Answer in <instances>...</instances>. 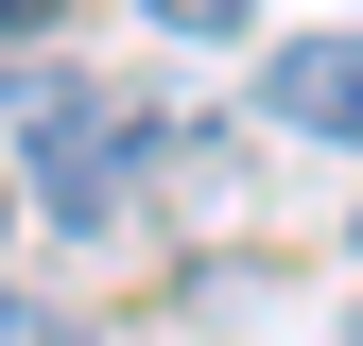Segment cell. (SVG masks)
Returning <instances> with one entry per match:
<instances>
[{
  "label": "cell",
  "mask_w": 363,
  "mask_h": 346,
  "mask_svg": "<svg viewBox=\"0 0 363 346\" xmlns=\"http://www.w3.org/2000/svg\"><path fill=\"white\" fill-rule=\"evenodd\" d=\"M18 139H35V208H52L69 242H121V208H139V121L86 69H18Z\"/></svg>",
  "instance_id": "obj_1"
},
{
  "label": "cell",
  "mask_w": 363,
  "mask_h": 346,
  "mask_svg": "<svg viewBox=\"0 0 363 346\" xmlns=\"http://www.w3.org/2000/svg\"><path fill=\"white\" fill-rule=\"evenodd\" d=\"M0 346H86L69 312H35V294H0Z\"/></svg>",
  "instance_id": "obj_3"
},
{
  "label": "cell",
  "mask_w": 363,
  "mask_h": 346,
  "mask_svg": "<svg viewBox=\"0 0 363 346\" xmlns=\"http://www.w3.org/2000/svg\"><path fill=\"white\" fill-rule=\"evenodd\" d=\"M52 18H69V0H0V35H52Z\"/></svg>",
  "instance_id": "obj_5"
},
{
  "label": "cell",
  "mask_w": 363,
  "mask_h": 346,
  "mask_svg": "<svg viewBox=\"0 0 363 346\" xmlns=\"http://www.w3.org/2000/svg\"><path fill=\"white\" fill-rule=\"evenodd\" d=\"M259 104H277L294 139H346L363 156V35H294V52L259 69Z\"/></svg>",
  "instance_id": "obj_2"
},
{
  "label": "cell",
  "mask_w": 363,
  "mask_h": 346,
  "mask_svg": "<svg viewBox=\"0 0 363 346\" xmlns=\"http://www.w3.org/2000/svg\"><path fill=\"white\" fill-rule=\"evenodd\" d=\"M156 18H173V35H225V18H242V0H156Z\"/></svg>",
  "instance_id": "obj_4"
},
{
  "label": "cell",
  "mask_w": 363,
  "mask_h": 346,
  "mask_svg": "<svg viewBox=\"0 0 363 346\" xmlns=\"http://www.w3.org/2000/svg\"><path fill=\"white\" fill-rule=\"evenodd\" d=\"M346 346H363V329H346Z\"/></svg>",
  "instance_id": "obj_7"
},
{
  "label": "cell",
  "mask_w": 363,
  "mask_h": 346,
  "mask_svg": "<svg viewBox=\"0 0 363 346\" xmlns=\"http://www.w3.org/2000/svg\"><path fill=\"white\" fill-rule=\"evenodd\" d=\"M0 208H18V191H0Z\"/></svg>",
  "instance_id": "obj_6"
}]
</instances>
